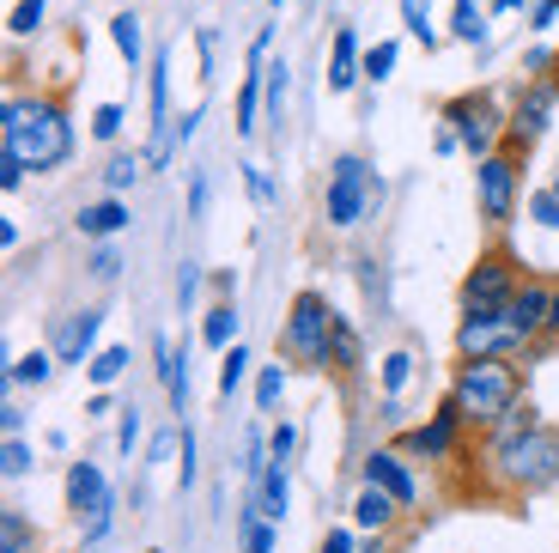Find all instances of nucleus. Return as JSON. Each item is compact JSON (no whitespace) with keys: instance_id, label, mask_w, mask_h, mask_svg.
<instances>
[{"instance_id":"obj_1","label":"nucleus","mask_w":559,"mask_h":553,"mask_svg":"<svg viewBox=\"0 0 559 553\" xmlns=\"http://www.w3.org/2000/svg\"><path fill=\"white\" fill-rule=\"evenodd\" d=\"M0 153H13L25 170H61L73 158L68 104L43 92H7V104H0Z\"/></svg>"},{"instance_id":"obj_11","label":"nucleus","mask_w":559,"mask_h":553,"mask_svg":"<svg viewBox=\"0 0 559 553\" xmlns=\"http://www.w3.org/2000/svg\"><path fill=\"white\" fill-rule=\"evenodd\" d=\"M456 444H462V414H456V401H438V414L426 420V426H407L402 432V457H419V462H450L456 457Z\"/></svg>"},{"instance_id":"obj_46","label":"nucleus","mask_w":559,"mask_h":553,"mask_svg":"<svg viewBox=\"0 0 559 553\" xmlns=\"http://www.w3.org/2000/svg\"><path fill=\"white\" fill-rule=\"evenodd\" d=\"M0 189H7V195H19V189H25V165H19L13 153H0Z\"/></svg>"},{"instance_id":"obj_13","label":"nucleus","mask_w":559,"mask_h":553,"mask_svg":"<svg viewBox=\"0 0 559 553\" xmlns=\"http://www.w3.org/2000/svg\"><path fill=\"white\" fill-rule=\"evenodd\" d=\"M365 481H371V486H383V493H395V498H402V511H407V505H419V481L407 474L402 450H390V444L365 457Z\"/></svg>"},{"instance_id":"obj_6","label":"nucleus","mask_w":559,"mask_h":553,"mask_svg":"<svg viewBox=\"0 0 559 553\" xmlns=\"http://www.w3.org/2000/svg\"><path fill=\"white\" fill-rule=\"evenodd\" d=\"M530 329L511 317V305L499 310H462L456 322V360H523L530 353Z\"/></svg>"},{"instance_id":"obj_38","label":"nucleus","mask_w":559,"mask_h":553,"mask_svg":"<svg viewBox=\"0 0 559 553\" xmlns=\"http://www.w3.org/2000/svg\"><path fill=\"white\" fill-rule=\"evenodd\" d=\"M530 220L542 232H559V195L554 189H530Z\"/></svg>"},{"instance_id":"obj_52","label":"nucleus","mask_w":559,"mask_h":553,"mask_svg":"<svg viewBox=\"0 0 559 553\" xmlns=\"http://www.w3.org/2000/svg\"><path fill=\"white\" fill-rule=\"evenodd\" d=\"M0 432H7V438H19V432H25V408H19V401H7V408H0Z\"/></svg>"},{"instance_id":"obj_41","label":"nucleus","mask_w":559,"mask_h":553,"mask_svg":"<svg viewBox=\"0 0 559 553\" xmlns=\"http://www.w3.org/2000/svg\"><path fill=\"white\" fill-rule=\"evenodd\" d=\"M122 104H98V110H92V140H116L122 134Z\"/></svg>"},{"instance_id":"obj_44","label":"nucleus","mask_w":559,"mask_h":553,"mask_svg":"<svg viewBox=\"0 0 559 553\" xmlns=\"http://www.w3.org/2000/svg\"><path fill=\"white\" fill-rule=\"evenodd\" d=\"M554 68H559V56H554V49H547V43H535L530 56H523V73H530V80H547V73H554Z\"/></svg>"},{"instance_id":"obj_4","label":"nucleus","mask_w":559,"mask_h":553,"mask_svg":"<svg viewBox=\"0 0 559 553\" xmlns=\"http://www.w3.org/2000/svg\"><path fill=\"white\" fill-rule=\"evenodd\" d=\"M329 346H335V305L322 292H298L280 322V360L298 372H329Z\"/></svg>"},{"instance_id":"obj_16","label":"nucleus","mask_w":559,"mask_h":553,"mask_svg":"<svg viewBox=\"0 0 559 553\" xmlns=\"http://www.w3.org/2000/svg\"><path fill=\"white\" fill-rule=\"evenodd\" d=\"M104 493H110V481H104L98 462H68V511L73 517H92L104 505Z\"/></svg>"},{"instance_id":"obj_34","label":"nucleus","mask_w":559,"mask_h":553,"mask_svg":"<svg viewBox=\"0 0 559 553\" xmlns=\"http://www.w3.org/2000/svg\"><path fill=\"white\" fill-rule=\"evenodd\" d=\"M43 19H49V0H19L13 19H7V31L25 43V37H37V31H43Z\"/></svg>"},{"instance_id":"obj_58","label":"nucleus","mask_w":559,"mask_h":553,"mask_svg":"<svg viewBox=\"0 0 559 553\" xmlns=\"http://www.w3.org/2000/svg\"><path fill=\"white\" fill-rule=\"evenodd\" d=\"M547 334L559 341V292H554V317H547Z\"/></svg>"},{"instance_id":"obj_25","label":"nucleus","mask_w":559,"mask_h":553,"mask_svg":"<svg viewBox=\"0 0 559 553\" xmlns=\"http://www.w3.org/2000/svg\"><path fill=\"white\" fill-rule=\"evenodd\" d=\"M450 37L468 43V49L487 43V13H480V0H456V7H450Z\"/></svg>"},{"instance_id":"obj_32","label":"nucleus","mask_w":559,"mask_h":553,"mask_svg":"<svg viewBox=\"0 0 559 553\" xmlns=\"http://www.w3.org/2000/svg\"><path fill=\"white\" fill-rule=\"evenodd\" d=\"M31 517L25 511H0V553H31Z\"/></svg>"},{"instance_id":"obj_31","label":"nucleus","mask_w":559,"mask_h":553,"mask_svg":"<svg viewBox=\"0 0 559 553\" xmlns=\"http://www.w3.org/2000/svg\"><path fill=\"white\" fill-rule=\"evenodd\" d=\"M280 396H286V360H280V365H262V372H255V408H262V414H274Z\"/></svg>"},{"instance_id":"obj_60","label":"nucleus","mask_w":559,"mask_h":553,"mask_svg":"<svg viewBox=\"0 0 559 553\" xmlns=\"http://www.w3.org/2000/svg\"><path fill=\"white\" fill-rule=\"evenodd\" d=\"M547 189H554V195H559V170H554V177H547Z\"/></svg>"},{"instance_id":"obj_24","label":"nucleus","mask_w":559,"mask_h":553,"mask_svg":"<svg viewBox=\"0 0 559 553\" xmlns=\"http://www.w3.org/2000/svg\"><path fill=\"white\" fill-rule=\"evenodd\" d=\"M201 341L207 346H238V305H231V298H219V305L207 310V317H201Z\"/></svg>"},{"instance_id":"obj_47","label":"nucleus","mask_w":559,"mask_h":553,"mask_svg":"<svg viewBox=\"0 0 559 553\" xmlns=\"http://www.w3.org/2000/svg\"><path fill=\"white\" fill-rule=\"evenodd\" d=\"M317 553H359V536H353V529H329Z\"/></svg>"},{"instance_id":"obj_28","label":"nucleus","mask_w":559,"mask_h":553,"mask_svg":"<svg viewBox=\"0 0 559 553\" xmlns=\"http://www.w3.org/2000/svg\"><path fill=\"white\" fill-rule=\"evenodd\" d=\"M122 372H128V346H98V353L85 360V377H92V389H110Z\"/></svg>"},{"instance_id":"obj_45","label":"nucleus","mask_w":559,"mask_h":553,"mask_svg":"<svg viewBox=\"0 0 559 553\" xmlns=\"http://www.w3.org/2000/svg\"><path fill=\"white\" fill-rule=\"evenodd\" d=\"M134 444H140V408H128V414H122V426H116V450L128 457Z\"/></svg>"},{"instance_id":"obj_22","label":"nucleus","mask_w":559,"mask_h":553,"mask_svg":"<svg viewBox=\"0 0 559 553\" xmlns=\"http://www.w3.org/2000/svg\"><path fill=\"white\" fill-rule=\"evenodd\" d=\"M110 43H116V56H122V68L140 73V61H146V37H140V13H134V7H122V13L110 19Z\"/></svg>"},{"instance_id":"obj_57","label":"nucleus","mask_w":559,"mask_h":553,"mask_svg":"<svg viewBox=\"0 0 559 553\" xmlns=\"http://www.w3.org/2000/svg\"><path fill=\"white\" fill-rule=\"evenodd\" d=\"M359 553H383V536H365L359 529Z\"/></svg>"},{"instance_id":"obj_15","label":"nucleus","mask_w":559,"mask_h":553,"mask_svg":"<svg viewBox=\"0 0 559 553\" xmlns=\"http://www.w3.org/2000/svg\"><path fill=\"white\" fill-rule=\"evenodd\" d=\"M395 517H402V498L365 481V486H359V498H353V529H365V536H390Z\"/></svg>"},{"instance_id":"obj_9","label":"nucleus","mask_w":559,"mask_h":553,"mask_svg":"<svg viewBox=\"0 0 559 553\" xmlns=\"http://www.w3.org/2000/svg\"><path fill=\"white\" fill-rule=\"evenodd\" d=\"M518 262L504 256V249H487L468 274H462V286H456V298H462V310H499V305H511L518 298Z\"/></svg>"},{"instance_id":"obj_26","label":"nucleus","mask_w":559,"mask_h":553,"mask_svg":"<svg viewBox=\"0 0 559 553\" xmlns=\"http://www.w3.org/2000/svg\"><path fill=\"white\" fill-rule=\"evenodd\" d=\"M329 365H335V372H359L365 365V341H359V329H353L347 317H335V346H329Z\"/></svg>"},{"instance_id":"obj_36","label":"nucleus","mask_w":559,"mask_h":553,"mask_svg":"<svg viewBox=\"0 0 559 553\" xmlns=\"http://www.w3.org/2000/svg\"><path fill=\"white\" fill-rule=\"evenodd\" d=\"M402 19H407V31H414V43H426V49H438V31H432V19H426V0H402Z\"/></svg>"},{"instance_id":"obj_43","label":"nucleus","mask_w":559,"mask_h":553,"mask_svg":"<svg viewBox=\"0 0 559 553\" xmlns=\"http://www.w3.org/2000/svg\"><path fill=\"white\" fill-rule=\"evenodd\" d=\"M85 268H92V280H116V274H122V256H116L110 244H98V249H92V262H85Z\"/></svg>"},{"instance_id":"obj_55","label":"nucleus","mask_w":559,"mask_h":553,"mask_svg":"<svg viewBox=\"0 0 559 553\" xmlns=\"http://www.w3.org/2000/svg\"><path fill=\"white\" fill-rule=\"evenodd\" d=\"M554 13H559L554 0H535V13H530V31H547V25H554Z\"/></svg>"},{"instance_id":"obj_23","label":"nucleus","mask_w":559,"mask_h":553,"mask_svg":"<svg viewBox=\"0 0 559 553\" xmlns=\"http://www.w3.org/2000/svg\"><path fill=\"white\" fill-rule=\"evenodd\" d=\"M262 97H267V122H286V97H293V68H286V56H274L262 68Z\"/></svg>"},{"instance_id":"obj_7","label":"nucleus","mask_w":559,"mask_h":553,"mask_svg":"<svg viewBox=\"0 0 559 553\" xmlns=\"http://www.w3.org/2000/svg\"><path fill=\"white\" fill-rule=\"evenodd\" d=\"M438 122L456 128V140H462V153L468 158L499 153L504 134H511V110H499V97L492 92H456L444 110H438Z\"/></svg>"},{"instance_id":"obj_33","label":"nucleus","mask_w":559,"mask_h":553,"mask_svg":"<svg viewBox=\"0 0 559 553\" xmlns=\"http://www.w3.org/2000/svg\"><path fill=\"white\" fill-rule=\"evenodd\" d=\"M395 61H402V43H395V37H383L378 49H365V80H371V85H383V80L395 73Z\"/></svg>"},{"instance_id":"obj_20","label":"nucleus","mask_w":559,"mask_h":553,"mask_svg":"<svg viewBox=\"0 0 559 553\" xmlns=\"http://www.w3.org/2000/svg\"><path fill=\"white\" fill-rule=\"evenodd\" d=\"M293 462H267V474L255 481V493H262V517H274V523H286V511H293Z\"/></svg>"},{"instance_id":"obj_27","label":"nucleus","mask_w":559,"mask_h":553,"mask_svg":"<svg viewBox=\"0 0 559 553\" xmlns=\"http://www.w3.org/2000/svg\"><path fill=\"white\" fill-rule=\"evenodd\" d=\"M146 170H153V165H146L140 153H116L110 165H104V189H110V195H128L140 177H146Z\"/></svg>"},{"instance_id":"obj_37","label":"nucleus","mask_w":559,"mask_h":553,"mask_svg":"<svg viewBox=\"0 0 559 553\" xmlns=\"http://www.w3.org/2000/svg\"><path fill=\"white\" fill-rule=\"evenodd\" d=\"M195 474H201V450H195V432H182V444H177V486H182V493L195 486Z\"/></svg>"},{"instance_id":"obj_39","label":"nucleus","mask_w":559,"mask_h":553,"mask_svg":"<svg viewBox=\"0 0 559 553\" xmlns=\"http://www.w3.org/2000/svg\"><path fill=\"white\" fill-rule=\"evenodd\" d=\"M0 474H7V481H25L31 474V444L25 438H7V450H0Z\"/></svg>"},{"instance_id":"obj_35","label":"nucleus","mask_w":559,"mask_h":553,"mask_svg":"<svg viewBox=\"0 0 559 553\" xmlns=\"http://www.w3.org/2000/svg\"><path fill=\"white\" fill-rule=\"evenodd\" d=\"M407 377H414V353H402V346H395V353H383V396H402Z\"/></svg>"},{"instance_id":"obj_5","label":"nucleus","mask_w":559,"mask_h":553,"mask_svg":"<svg viewBox=\"0 0 559 553\" xmlns=\"http://www.w3.org/2000/svg\"><path fill=\"white\" fill-rule=\"evenodd\" d=\"M378 208H383V177L359 153H341L329 165V183H322V220L335 232H359Z\"/></svg>"},{"instance_id":"obj_48","label":"nucleus","mask_w":559,"mask_h":553,"mask_svg":"<svg viewBox=\"0 0 559 553\" xmlns=\"http://www.w3.org/2000/svg\"><path fill=\"white\" fill-rule=\"evenodd\" d=\"M267 49H274V25H262V31H255V43H250V61H243V68H267Z\"/></svg>"},{"instance_id":"obj_62","label":"nucleus","mask_w":559,"mask_h":553,"mask_svg":"<svg viewBox=\"0 0 559 553\" xmlns=\"http://www.w3.org/2000/svg\"><path fill=\"white\" fill-rule=\"evenodd\" d=\"M554 7H559V0H554Z\"/></svg>"},{"instance_id":"obj_30","label":"nucleus","mask_w":559,"mask_h":553,"mask_svg":"<svg viewBox=\"0 0 559 553\" xmlns=\"http://www.w3.org/2000/svg\"><path fill=\"white\" fill-rule=\"evenodd\" d=\"M250 346H225V365H219V401H231V396H238V384H243V377H250Z\"/></svg>"},{"instance_id":"obj_2","label":"nucleus","mask_w":559,"mask_h":553,"mask_svg":"<svg viewBox=\"0 0 559 553\" xmlns=\"http://www.w3.org/2000/svg\"><path fill=\"white\" fill-rule=\"evenodd\" d=\"M487 474L504 493H547L559 481V432L554 426H492L487 432Z\"/></svg>"},{"instance_id":"obj_50","label":"nucleus","mask_w":559,"mask_h":553,"mask_svg":"<svg viewBox=\"0 0 559 553\" xmlns=\"http://www.w3.org/2000/svg\"><path fill=\"white\" fill-rule=\"evenodd\" d=\"M195 292H201V268H195V262H182V280H177V298H182V305H195Z\"/></svg>"},{"instance_id":"obj_29","label":"nucleus","mask_w":559,"mask_h":553,"mask_svg":"<svg viewBox=\"0 0 559 553\" xmlns=\"http://www.w3.org/2000/svg\"><path fill=\"white\" fill-rule=\"evenodd\" d=\"M56 377V346H37V353H25V360H13V372H7V384H49Z\"/></svg>"},{"instance_id":"obj_19","label":"nucleus","mask_w":559,"mask_h":553,"mask_svg":"<svg viewBox=\"0 0 559 553\" xmlns=\"http://www.w3.org/2000/svg\"><path fill=\"white\" fill-rule=\"evenodd\" d=\"M153 360H158V384H165V396H170V408H177V414H189V372H182V353L177 346L165 341V334H158L153 341Z\"/></svg>"},{"instance_id":"obj_17","label":"nucleus","mask_w":559,"mask_h":553,"mask_svg":"<svg viewBox=\"0 0 559 553\" xmlns=\"http://www.w3.org/2000/svg\"><path fill=\"white\" fill-rule=\"evenodd\" d=\"M80 237H92V244H104V237L128 232V208H122V195H104V201H85L80 208Z\"/></svg>"},{"instance_id":"obj_51","label":"nucleus","mask_w":559,"mask_h":553,"mask_svg":"<svg viewBox=\"0 0 559 553\" xmlns=\"http://www.w3.org/2000/svg\"><path fill=\"white\" fill-rule=\"evenodd\" d=\"M201 213H207V177H189V220H201Z\"/></svg>"},{"instance_id":"obj_12","label":"nucleus","mask_w":559,"mask_h":553,"mask_svg":"<svg viewBox=\"0 0 559 553\" xmlns=\"http://www.w3.org/2000/svg\"><path fill=\"white\" fill-rule=\"evenodd\" d=\"M98 334H104V310H68L56 329V360L61 365H85L92 353H98Z\"/></svg>"},{"instance_id":"obj_49","label":"nucleus","mask_w":559,"mask_h":553,"mask_svg":"<svg viewBox=\"0 0 559 553\" xmlns=\"http://www.w3.org/2000/svg\"><path fill=\"white\" fill-rule=\"evenodd\" d=\"M243 183H250L255 201H274V183H267V170H262V165H243Z\"/></svg>"},{"instance_id":"obj_3","label":"nucleus","mask_w":559,"mask_h":553,"mask_svg":"<svg viewBox=\"0 0 559 553\" xmlns=\"http://www.w3.org/2000/svg\"><path fill=\"white\" fill-rule=\"evenodd\" d=\"M450 401H456L462 426L492 432V426H499V420L523 401V372H518V360H456Z\"/></svg>"},{"instance_id":"obj_56","label":"nucleus","mask_w":559,"mask_h":553,"mask_svg":"<svg viewBox=\"0 0 559 553\" xmlns=\"http://www.w3.org/2000/svg\"><path fill=\"white\" fill-rule=\"evenodd\" d=\"M195 43H201V73H213V31H201Z\"/></svg>"},{"instance_id":"obj_59","label":"nucleus","mask_w":559,"mask_h":553,"mask_svg":"<svg viewBox=\"0 0 559 553\" xmlns=\"http://www.w3.org/2000/svg\"><path fill=\"white\" fill-rule=\"evenodd\" d=\"M523 0H492V13H518Z\"/></svg>"},{"instance_id":"obj_61","label":"nucleus","mask_w":559,"mask_h":553,"mask_svg":"<svg viewBox=\"0 0 559 553\" xmlns=\"http://www.w3.org/2000/svg\"><path fill=\"white\" fill-rule=\"evenodd\" d=\"M85 553H98V548H85Z\"/></svg>"},{"instance_id":"obj_18","label":"nucleus","mask_w":559,"mask_h":553,"mask_svg":"<svg viewBox=\"0 0 559 553\" xmlns=\"http://www.w3.org/2000/svg\"><path fill=\"white\" fill-rule=\"evenodd\" d=\"M511 317L530 329V341H542V334H547V317H554V292H547L542 280H523L518 298H511Z\"/></svg>"},{"instance_id":"obj_8","label":"nucleus","mask_w":559,"mask_h":553,"mask_svg":"<svg viewBox=\"0 0 559 553\" xmlns=\"http://www.w3.org/2000/svg\"><path fill=\"white\" fill-rule=\"evenodd\" d=\"M518 195H523V153L518 146H499V153L475 158V201H480V220L504 225L518 213Z\"/></svg>"},{"instance_id":"obj_21","label":"nucleus","mask_w":559,"mask_h":553,"mask_svg":"<svg viewBox=\"0 0 559 553\" xmlns=\"http://www.w3.org/2000/svg\"><path fill=\"white\" fill-rule=\"evenodd\" d=\"M146 116L153 128H170V43L153 49V73H146Z\"/></svg>"},{"instance_id":"obj_14","label":"nucleus","mask_w":559,"mask_h":553,"mask_svg":"<svg viewBox=\"0 0 559 553\" xmlns=\"http://www.w3.org/2000/svg\"><path fill=\"white\" fill-rule=\"evenodd\" d=\"M359 80H365V49H359V31H353V25H341V31H335V49H329V92H335V97H347Z\"/></svg>"},{"instance_id":"obj_40","label":"nucleus","mask_w":559,"mask_h":553,"mask_svg":"<svg viewBox=\"0 0 559 553\" xmlns=\"http://www.w3.org/2000/svg\"><path fill=\"white\" fill-rule=\"evenodd\" d=\"M177 146H182V140H177V128H153V140H146V165H153V170H165Z\"/></svg>"},{"instance_id":"obj_42","label":"nucleus","mask_w":559,"mask_h":553,"mask_svg":"<svg viewBox=\"0 0 559 553\" xmlns=\"http://www.w3.org/2000/svg\"><path fill=\"white\" fill-rule=\"evenodd\" d=\"M267 444H274V462H293V450H298V426H293V420H280V426L267 432Z\"/></svg>"},{"instance_id":"obj_53","label":"nucleus","mask_w":559,"mask_h":553,"mask_svg":"<svg viewBox=\"0 0 559 553\" xmlns=\"http://www.w3.org/2000/svg\"><path fill=\"white\" fill-rule=\"evenodd\" d=\"M201 134V104H195V110H189V116H177V140H182V146H189V140H195Z\"/></svg>"},{"instance_id":"obj_10","label":"nucleus","mask_w":559,"mask_h":553,"mask_svg":"<svg viewBox=\"0 0 559 553\" xmlns=\"http://www.w3.org/2000/svg\"><path fill=\"white\" fill-rule=\"evenodd\" d=\"M554 110H559V80H554V73H547V80H530V85L518 92V104H511V134H504V146L530 153L535 140L547 134Z\"/></svg>"},{"instance_id":"obj_54","label":"nucleus","mask_w":559,"mask_h":553,"mask_svg":"<svg viewBox=\"0 0 559 553\" xmlns=\"http://www.w3.org/2000/svg\"><path fill=\"white\" fill-rule=\"evenodd\" d=\"M85 414H92V420L116 414V401H110V389H92V401H85Z\"/></svg>"}]
</instances>
